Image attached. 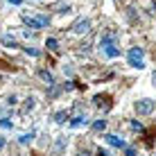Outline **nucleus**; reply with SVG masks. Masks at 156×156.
Wrapping results in <instances>:
<instances>
[{
  "mask_svg": "<svg viewBox=\"0 0 156 156\" xmlns=\"http://www.w3.org/2000/svg\"><path fill=\"white\" fill-rule=\"evenodd\" d=\"M90 127H93V131H104L106 129V120H95Z\"/></svg>",
  "mask_w": 156,
  "mask_h": 156,
  "instance_id": "obj_14",
  "label": "nucleus"
},
{
  "mask_svg": "<svg viewBox=\"0 0 156 156\" xmlns=\"http://www.w3.org/2000/svg\"><path fill=\"white\" fill-rule=\"evenodd\" d=\"M9 5H20V0H7Z\"/></svg>",
  "mask_w": 156,
  "mask_h": 156,
  "instance_id": "obj_25",
  "label": "nucleus"
},
{
  "mask_svg": "<svg viewBox=\"0 0 156 156\" xmlns=\"http://www.w3.org/2000/svg\"><path fill=\"white\" fill-rule=\"evenodd\" d=\"M93 104L98 106V109H104V111H109L111 109V95H95L93 98Z\"/></svg>",
  "mask_w": 156,
  "mask_h": 156,
  "instance_id": "obj_4",
  "label": "nucleus"
},
{
  "mask_svg": "<svg viewBox=\"0 0 156 156\" xmlns=\"http://www.w3.org/2000/svg\"><path fill=\"white\" fill-rule=\"evenodd\" d=\"M143 57H145V50H143V48H131V50L127 52V61H129V66H131V68H138V70H143V68H145Z\"/></svg>",
  "mask_w": 156,
  "mask_h": 156,
  "instance_id": "obj_1",
  "label": "nucleus"
},
{
  "mask_svg": "<svg viewBox=\"0 0 156 156\" xmlns=\"http://www.w3.org/2000/svg\"><path fill=\"white\" fill-rule=\"evenodd\" d=\"M39 77H41L48 86H55V77H52V73H50V70H39Z\"/></svg>",
  "mask_w": 156,
  "mask_h": 156,
  "instance_id": "obj_9",
  "label": "nucleus"
},
{
  "mask_svg": "<svg viewBox=\"0 0 156 156\" xmlns=\"http://www.w3.org/2000/svg\"><path fill=\"white\" fill-rule=\"evenodd\" d=\"M57 9H59V14H66V12H70V5H57Z\"/></svg>",
  "mask_w": 156,
  "mask_h": 156,
  "instance_id": "obj_19",
  "label": "nucleus"
},
{
  "mask_svg": "<svg viewBox=\"0 0 156 156\" xmlns=\"http://www.w3.org/2000/svg\"><path fill=\"white\" fill-rule=\"evenodd\" d=\"M133 109H136L138 115H149V113L156 109V102L149 100V98H145V100H138L136 104H133Z\"/></svg>",
  "mask_w": 156,
  "mask_h": 156,
  "instance_id": "obj_2",
  "label": "nucleus"
},
{
  "mask_svg": "<svg viewBox=\"0 0 156 156\" xmlns=\"http://www.w3.org/2000/svg\"><path fill=\"white\" fill-rule=\"evenodd\" d=\"M95 156H111V154H109V149H102V147H100L98 152H95Z\"/></svg>",
  "mask_w": 156,
  "mask_h": 156,
  "instance_id": "obj_21",
  "label": "nucleus"
},
{
  "mask_svg": "<svg viewBox=\"0 0 156 156\" xmlns=\"http://www.w3.org/2000/svg\"><path fill=\"white\" fill-rule=\"evenodd\" d=\"M34 106H36V100L34 98H27V100H25V106H23V113H30Z\"/></svg>",
  "mask_w": 156,
  "mask_h": 156,
  "instance_id": "obj_12",
  "label": "nucleus"
},
{
  "mask_svg": "<svg viewBox=\"0 0 156 156\" xmlns=\"http://www.w3.org/2000/svg\"><path fill=\"white\" fill-rule=\"evenodd\" d=\"M25 52H27L30 57H39L41 55V50H36V48H25Z\"/></svg>",
  "mask_w": 156,
  "mask_h": 156,
  "instance_id": "obj_18",
  "label": "nucleus"
},
{
  "mask_svg": "<svg viewBox=\"0 0 156 156\" xmlns=\"http://www.w3.org/2000/svg\"><path fill=\"white\" fill-rule=\"evenodd\" d=\"M45 45H48V50H57L59 43H57V39H48V41H45Z\"/></svg>",
  "mask_w": 156,
  "mask_h": 156,
  "instance_id": "obj_17",
  "label": "nucleus"
},
{
  "mask_svg": "<svg viewBox=\"0 0 156 156\" xmlns=\"http://www.w3.org/2000/svg\"><path fill=\"white\" fill-rule=\"evenodd\" d=\"M104 140L109 143L111 147H120V149H125V147H127V143L122 140L120 136H115V133H106V136H104Z\"/></svg>",
  "mask_w": 156,
  "mask_h": 156,
  "instance_id": "obj_5",
  "label": "nucleus"
},
{
  "mask_svg": "<svg viewBox=\"0 0 156 156\" xmlns=\"http://www.w3.org/2000/svg\"><path fill=\"white\" fill-rule=\"evenodd\" d=\"M23 23L27 25V27H32V30H41V27H43L41 20H39V18H32V16H23Z\"/></svg>",
  "mask_w": 156,
  "mask_h": 156,
  "instance_id": "obj_7",
  "label": "nucleus"
},
{
  "mask_svg": "<svg viewBox=\"0 0 156 156\" xmlns=\"http://www.w3.org/2000/svg\"><path fill=\"white\" fill-rule=\"evenodd\" d=\"M2 147H5V138L0 136V149H2Z\"/></svg>",
  "mask_w": 156,
  "mask_h": 156,
  "instance_id": "obj_26",
  "label": "nucleus"
},
{
  "mask_svg": "<svg viewBox=\"0 0 156 156\" xmlns=\"http://www.w3.org/2000/svg\"><path fill=\"white\" fill-rule=\"evenodd\" d=\"M14 125H12V120L9 118H0V129H12Z\"/></svg>",
  "mask_w": 156,
  "mask_h": 156,
  "instance_id": "obj_16",
  "label": "nucleus"
},
{
  "mask_svg": "<svg viewBox=\"0 0 156 156\" xmlns=\"http://www.w3.org/2000/svg\"><path fill=\"white\" fill-rule=\"evenodd\" d=\"M34 136H36L34 131H30V133H23V136H18V143H20V145H30L32 140H34Z\"/></svg>",
  "mask_w": 156,
  "mask_h": 156,
  "instance_id": "obj_10",
  "label": "nucleus"
},
{
  "mask_svg": "<svg viewBox=\"0 0 156 156\" xmlns=\"http://www.w3.org/2000/svg\"><path fill=\"white\" fill-rule=\"evenodd\" d=\"M131 129H133V131H143V125H140L138 120H133V122H131Z\"/></svg>",
  "mask_w": 156,
  "mask_h": 156,
  "instance_id": "obj_20",
  "label": "nucleus"
},
{
  "mask_svg": "<svg viewBox=\"0 0 156 156\" xmlns=\"http://www.w3.org/2000/svg\"><path fill=\"white\" fill-rule=\"evenodd\" d=\"M77 156H90V152H88V149H84V152H79Z\"/></svg>",
  "mask_w": 156,
  "mask_h": 156,
  "instance_id": "obj_24",
  "label": "nucleus"
},
{
  "mask_svg": "<svg viewBox=\"0 0 156 156\" xmlns=\"http://www.w3.org/2000/svg\"><path fill=\"white\" fill-rule=\"evenodd\" d=\"M2 43L7 48H16V39H14V36H2Z\"/></svg>",
  "mask_w": 156,
  "mask_h": 156,
  "instance_id": "obj_15",
  "label": "nucleus"
},
{
  "mask_svg": "<svg viewBox=\"0 0 156 156\" xmlns=\"http://www.w3.org/2000/svg\"><path fill=\"white\" fill-rule=\"evenodd\" d=\"M70 127H75V129H77V127H88V118H86V115L73 118V120H70Z\"/></svg>",
  "mask_w": 156,
  "mask_h": 156,
  "instance_id": "obj_8",
  "label": "nucleus"
},
{
  "mask_svg": "<svg viewBox=\"0 0 156 156\" xmlns=\"http://www.w3.org/2000/svg\"><path fill=\"white\" fill-rule=\"evenodd\" d=\"M7 104H9V106L16 104V95H9V98H7Z\"/></svg>",
  "mask_w": 156,
  "mask_h": 156,
  "instance_id": "obj_23",
  "label": "nucleus"
},
{
  "mask_svg": "<svg viewBox=\"0 0 156 156\" xmlns=\"http://www.w3.org/2000/svg\"><path fill=\"white\" fill-rule=\"evenodd\" d=\"M66 120H68V111H57L55 113V122L61 125V122H66Z\"/></svg>",
  "mask_w": 156,
  "mask_h": 156,
  "instance_id": "obj_13",
  "label": "nucleus"
},
{
  "mask_svg": "<svg viewBox=\"0 0 156 156\" xmlns=\"http://www.w3.org/2000/svg\"><path fill=\"white\" fill-rule=\"evenodd\" d=\"M125 156H136V149L133 147H125Z\"/></svg>",
  "mask_w": 156,
  "mask_h": 156,
  "instance_id": "obj_22",
  "label": "nucleus"
},
{
  "mask_svg": "<svg viewBox=\"0 0 156 156\" xmlns=\"http://www.w3.org/2000/svg\"><path fill=\"white\" fill-rule=\"evenodd\" d=\"M102 52H104L106 57H111V59H115V57H120V50L111 43V45H102Z\"/></svg>",
  "mask_w": 156,
  "mask_h": 156,
  "instance_id": "obj_6",
  "label": "nucleus"
},
{
  "mask_svg": "<svg viewBox=\"0 0 156 156\" xmlns=\"http://www.w3.org/2000/svg\"><path fill=\"white\" fill-rule=\"evenodd\" d=\"M70 30L75 32V34H86V32L90 30V20L82 16V18H77V20L73 23V27H70Z\"/></svg>",
  "mask_w": 156,
  "mask_h": 156,
  "instance_id": "obj_3",
  "label": "nucleus"
},
{
  "mask_svg": "<svg viewBox=\"0 0 156 156\" xmlns=\"http://www.w3.org/2000/svg\"><path fill=\"white\" fill-rule=\"evenodd\" d=\"M63 147H66V136H59V138H57V143H55V152H57V154H61V152H63Z\"/></svg>",
  "mask_w": 156,
  "mask_h": 156,
  "instance_id": "obj_11",
  "label": "nucleus"
}]
</instances>
